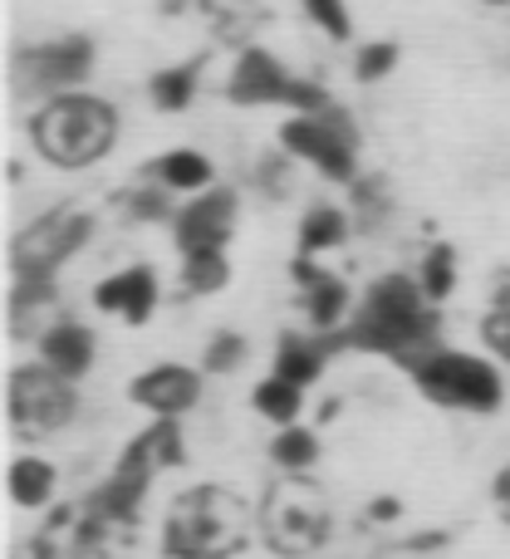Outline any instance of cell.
Returning a JSON list of instances; mask_svg holds the SVG:
<instances>
[{
    "instance_id": "1",
    "label": "cell",
    "mask_w": 510,
    "mask_h": 559,
    "mask_svg": "<svg viewBox=\"0 0 510 559\" xmlns=\"http://www.w3.org/2000/svg\"><path fill=\"white\" fill-rule=\"evenodd\" d=\"M329 348L334 344H354L368 348V354H388L403 368H413L417 358H427L437 348V319L432 305H427L417 275H383L368 285L358 314L348 319L344 334H329Z\"/></svg>"
},
{
    "instance_id": "2",
    "label": "cell",
    "mask_w": 510,
    "mask_h": 559,
    "mask_svg": "<svg viewBox=\"0 0 510 559\" xmlns=\"http://www.w3.org/2000/svg\"><path fill=\"white\" fill-rule=\"evenodd\" d=\"M29 138H35L39 157L55 167H94L98 157L114 147L118 138V114L114 104L94 94H59L45 98L29 123Z\"/></svg>"
},
{
    "instance_id": "3",
    "label": "cell",
    "mask_w": 510,
    "mask_h": 559,
    "mask_svg": "<svg viewBox=\"0 0 510 559\" xmlns=\"http://www.w3.org/2000/svg\"><path fill=\"white\" fill-rule=\"evenodd\" d=\"M413 383L427 403L437 407H456V413H496L506 403V378L491 358L462 354V348H442L437 344L427 358H417Z\"/></svg>"
},
{
    "instance_id": "4",
    "label": "cell",
    "mask_w": 510,
    "mask_h": 559,
    "mask_svg": "<svg viewBox=\"0 0 510 559\" xmlns=\"http://www.w3.org/2000/svg\"><path fill=\"white\" fill-rule=\"evenodd\" d=\"M246 511L226 491H192L167 515V555L173 559H222L241 540Z\"/></svg>"
},
{
    "instance_id": "5",
    "label": "cell",
    "mask_w": 510,
    "mask_h": 559,
    "mask_svg": "<svg viewBox=\"0 0 510 559\" xmlns=\"http://www.w3.org/2000/svg\"><path fill=\"white\" fill-rule=\"evenodd\" d=\"M280 147L299 163L319 167L329 182H354L358 177V138L339 108H315V114H289V123L280 128Z\"/></svg>"
},
{
    "instance_id": "6",
    "label": "cell",
    "mask_w": 510,
    "mask_h": 559,
    "mask_svg": "<svg viewBox=\"0 0 510 559\" xmlns=\"http://www.w3.org/2000/svg\"><path fill=\"white\" fill-rule=\"evenodd\" d=\"M74 383L59 373H49L45 364H29V368H15L10 373V423L15 432L25 437H45V432H59V427L74 417Z\"/></svg>"
},
{
    "instance_id": "7",
    "label": "cell",
    "mask_w": 510,
    "mask_h": 559,
    "mask_svg": "<svg viewBox=\"0 0 510 559\" xmlns=\"http://www.w3.org/2000/svg\"><path fill=\"white\" fill-rule=\"evenodd\" d=\"M232 98L236 104H285V108H295V114H315V108L329 104L324 88L295 79L285 64H275L265 49H246V55L236 59Z\"/></svg>"
},
{
    "instance_id": "8",
    "label": "cell",
    "mask_w": 510,
    "mask_h": 559,
    "mask_svg": "<svg viewBox=\"0 0 510 559\" xmlns=\"http://www.w3.org/2000/svg\"><path fill=\"white\" fill-rule=\"evenodd\" d=\"M88 69H94V45H88L84 35H69V39H49V45H35V49H20V59H15L20 88H35V94H45V98L74 94V88L88 79Z\"/></svg>"
},
{
    "instance_id": "9",
    "label": "cell",
    "mask_w": 510,
    "mask_h": 559,
    "mask_svg": "<svg viewBox=\"0 0 510 559\" xmlns=\"http://www.w3.org/2000/svg\"><path fill=\"white\" fill-rule=\"evenodd\" d=\"M94 222L84 212H49L15 241V275L20 280H49L79 246L88 241Z\"/></svg>"
},
{
    "instance_id": "10",
    "label": "cell",
    "mask_w": 510,
    "mask_h": 559,
    "mask_svg": "<svg viewBox=\"0 0 510 559\" xmlns=\"http://www.w3.org/2000/svg\"><path fill=\"white\" fill-rule=\"evenodd\" d=\"M232 226H236V197L222 192V187L202 192L197 202H187L182 212L173 216V236H177V246H182V255L226 251Z\"/></svg>"
},
{
    "instance_id": "11",
    "label": "cell",
    "mask_w": 510,
    "mask_h": 559,
    "mask_svg": "<svg viewBox=\"0 0 510 559\" xmlns=\"http://www.w3.org/2000/svg\"><path fill=\"white\" fill-rule=\"evenodd\" d=\"M128 397H133L138 407H147L157 423H177V417L192 413L197 397H202V373L187 364H157L133 378Z\"/></svg>"
},
{
    "instance_id": "12",
    "label": "cell",
    "mask_w": 510,
    "mask_h": 559,
    "mask_svg": "<svg viewBox=\"0 0 510 559\" xmlns=\"http://www.w3.org/2000/svg\"><path fill=\"white\" fill-rule=\"evenodd\" d=\"M295 275H299V285H305V314H309V324L319 329V338L344 334L348 319H354V295H348L344 280L315 271L309 261H299Z\"/></svg>"
},
{
    "instance_id": "13",
    "label": "cell",
    "mask_w": 510,
    "mask_h": 559,
    "mask_svg": "<svg viewBox=\"0 0 510 559\" xmlns=\"http://www.w3.org/2000/svg\"><path fill=\"white\" fill-rule=\"evenodd\" d=\"M94 305L104 309V314L128 319V324H147L157 309V275L147 271V265H128V271L98 280Z\"/></svg>"
},
{
    "instance_id": "14",
    "label": "cell",
    "mask_w": 510,
    "mask_h": 559,
    "mask_svg": "<svg viewBox=\"0 0 510 559\" xmlns=\"http://www.w3.org/2000/svg\"><path fill=\"white\" fill-rule=\"evenodd\" d=\"M39 364L59 378H84L94 368V334H88L79 319H55V324L39 334Z\"/></svg>"
},
{
    "instance_id": "15",
    "label": "cell",
    "mask_w": 510,
    "mask_h": 559,
    "mask_svg": "<svg viewBox=\"0 0 510 559\" xmlns=\"http://www.w3.org/2000/svg\"><path fill=\"white\" fill-rule=\"evenodd\" d=\"M153 182L177 197H202L212 192V157L197 153V147H173L153 163Z\"/></svg>"
},
{
    "instance_id": "16",
    "label": "cell",
    "mask_w": 510,
    "mask_h": 559,
    "mask_svg": "<svg viewBox=\"0 0 510 559\" xmlns=\"http://www.w3.org/2000/svg\"><path fill=\"white\" fill-rule=\"evenodd\" d=\"M5 481H10V501H15L20 511H45V506L55 501L59 472H55V462H45V456H15Z\"/></svg>"
},
{
    "instance_id": "17",
    "label": "cell",
    "mask_w": 510,
    "mask_h": 559,
    "mask_svg": "<svg viewBox=\"0 0 510 559\" xmlns=\"http://www.w3.org/2000/svg\"><path fill=\"white\" fill-rule=\"evenodd\" d=\"M348 231H354V222H348V212H339V206L319 202L305 212V222H299V255H324V251H339V246L348 241Z\"/></svg>"
},
{
    "instance_id": "18",
    "label": "cell",
    "mask_w": 510,
    "mask_h": 559,
    "mask_svg": "<svg viewBox=\"0 0 510 559\" xmlns=\"http://www.w3.org/2000/svg\"><path fill=\"white\" fill-rule=\"evenodd\" d=\"M324 358H329L324 338H280L275 378H285V383H295V388H309V383H319V373H324Z\"/></svg>"
},
{
    "instance_id": "19",
    "label": "cell",
    "mask_w": 510,
    "mask_h": 559,
    "mask_svg": "<svg viewBox=\"0 0 510 559\" xmlns=\"http://www.w3.org/2000/svg\"><path fill=\"white\" fill-rule=\"evenodd\" d=\"M256 413L275 427H295V417L305 413V388H295V383H285V378L270 373L265 383L256 388Z\"/></svg>"
},
{
    "instance_id": "20",
    "label": "cell",
    "mask_w": 510,
    "mask_h": 559,
    "mask_svg": "<svg viewBox=\"0 0 510 559\" xmlns=\"http://www.w3.org/2000/svg\"><path fill=\"white\" fill-rule=\"evenodd\" d=\"M197 79H202L197 64H177V69L153 74V104L163 108V114H182V108L197 98Z\"/></svg>"
},
{
    "instance_id": "21",
    "label": "cell",
    "mask_w": 510,
    "mask_h": 559,
    "mask_svg": "<svg viewBox=\"0 0 510 559\" xmlns=\"http://www.w3.org/2000/svg\"><path fill=\"white\" fill-rule=\"evenodd\" d=\"M417 285H423L427 305H437V299H447L456 289V251L452 246H432V251L423 255V265H417Z\"/></svg>"
},
{
    "instance_id": "22",
    "label": "cell",
    "mask_w": 510,
    "mask_h": 559,
    "mask_svg": "<svg viewBox=\"0 0 510 559\" xmlns=\"http://www.w3.org/2000/svg\"><path fill=\"white\" fill-rule=\"evenodd\" d=\"M270 456H275V466H285V472H309V466L319 462V437L305 432V427H280V437L270 442Z\"/></svg>"
},
{
    "instance_id": "23",
    "label": "cell",
    "mask_w": 510,
    "mask_h": 559,
    "mask_svg": "<svg viewBox=\"0 0 510 559\" xmlns=\"http://www.w3.org/2000/svg\"><path fill=\"white\" fill-rule=\"evenodd\" d=\"M232 280V265H226V251H202V255H182V285L192 295H212Z\"/></svg>"
},
{
    "instance_id": "24",
    "label": "cell",
    "mask_w": 510,
    "mask_h": 559,
    "mask_svg": "<svg viewBox=\"0 0 510 559\" xmlns=\"http://www.w3.org/2000/svg\"><path fill=\"white\" fill-rule=\"evenodd\" d=\"M398 69V45H388V39H378V45H364L354 59V74L364 79V84H378V79H388Z\"/></svg>"
},
{
    "instance_id": "25",
    "label": "cell",
    "mask_w": 510,
    "mask_h": 559,
    "mask_svg": "<svg viewBox=\"0 0 510 559\" xmlns=\"http://www.w3.org/2000/svg\"><path fill=\"white\" fill-rule=\"evenodd\" d=\"M246 364V338L241 334H216L202 354V368L206 373H232V368Z\"/></svg>"
},
{
    "instance_id": "26",
    "label": "cell",
    "mask_w": 510,
    "mask_h": 559,
    "mask_svg": "<svg viewBox=\"0 0 510 559\" xmlns=\"http://www.w3.org/2000/svg\"><path fill=\"white\" fill-rule=\"evenodd\" d=\"M167 187H157V182H147V187H138L133 197H128V212L138 216V222H173V202H167Z\"/></svg>"
},
{
    "instance_id": "27",
    "label": "cell",
    "mask_w": 510,
    "mask_h": 559,
    "mask_svg": "<svg viewBox=\"0 0 510 559\" xmlns=\"http://www.w3.org/2000/svg\"><path fill=\"white\" fill-rule=\"evenodd\" d=\"M305 15L315 20V25L324 29L329 39H348V35H354V25H348V5H344V0H305Z\"/></svg>"
},
{
    "instance_id": "28",
    "label": "cell",
    "mask_w": 510,
    "mask_h": 559,
    "mask_svg": "<svg viewBox=\"0 0 510 559\" xmlns=\"http://www.w3.org/2000/svg\"><path fill=\"white\" fill-rule=\"evenodd\" d=\"M486 344L501 358H510V309H496V314L486 319Z\"/></svg>"
},
{
    "instance_id": "29",
    "label": "cell",
    "mask_w": 510,
    "mask_h": 559,
    "mask_svg": "<svg viewBox=\"0 0 510 559\" xmlns=\"http://www.w3.org/2000/svg\"><path fill=\"white\" fill-rule=\"evenodd\" d=\"M496 501H501V511L510 515V462L501 466V476H496Z\"/></svg>"
},
{
    "instance_id": "30",
    "label": "cell",
    "mask_w": 510,
    "mask_h": 559,
    "mask_svg": "<svg viewBox=\"0 0 510 559\" xmlns=\"http://www.w3.org/2000/svg\"><path fill=\"white\" fill-rule=\"evenodd\" d=\"M393 511H398V501H378L373 506V521H393Z\"/></svg>"
},
{
    "instance_id": "31",
    "label": "cell",
    "mask_w": 510,
    "mask_h": 559,
    "mask_svg": "<svg viewBox=\"0 0 510 559\" xmlns=\"http://www.w3.org/2000/svg\"><path fill=\"white\" fill-rule=\"evenodd\" d=\"M491 5H510V0H491Z\"/></svg>"
}]
</instances>
